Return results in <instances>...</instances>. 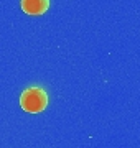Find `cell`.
<instances>
[{
  "instance_id": "cell-1",
  "label": "cell",
  "mask_w": 140,
  "mask_h": 148,
  "mask_svg": "<svg viewBox=\"0 0 140 148\" xmlns=\"http://www.w3.org/2000/svg\"><path fill=\"white\" fill-rule=\"evenodd\" d=\"M20 106L25 112L38 114L48 106V94L41 87H28L20 95Z\"/></svg>"
},
{
  "instance_id": "cell-2",
  "label": "cell",
  "mask_w": 140,
  "mask_h": 148,
  "mask_svg": "<svg viewBox=\"0 0 140 148\" xmlns=\"http://www.w3.org/2000/svg\"><path fill=\"white\" fill-rule=\"evenodd\" d=\"M22 10L28 15H43L48 10L49 0H22Z\"/></svg>"
}]
</instances>
